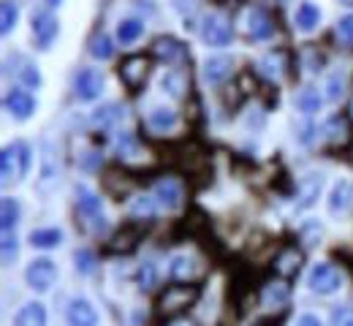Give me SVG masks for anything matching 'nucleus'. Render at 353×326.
<instances>
[{
  "label": "nucleus",
  "mask_w": 353,
  "mask_h": 326,
  "mask_svg": "<svg viewBox=\"0 0 353 326\" xmlns=\"http://www.w3.org/2000/svg\"><path fill=\"white\" fill-rule=\"evenodd\" d=\"M0 172H3V183L22 180L30 172V147L25 141L8 144L0 155Z\"/></svg>",
  "instance_id": "f257e3e1"
},
{
  "label": "nucleus",
  "mask_w": 353,
  "mask_h": 326,
  "mask_svg": "<svg viewBox=\"0 0 353 326\" xmlns=\"http://www.w3.org/2000/svg\"><path fill=\"white\" fill-rule=\"evenodd\" d=\"M196 296H199V285H193V283H188V285H169L161 294V299H158V310L166 313V316H176L185 307H190L196 302Z\"/></svg>",
  "instance_id": "f03ea898"
},
{
  "label": "nucleus",
  "mask_w": 353,
  "mask_h": 326,
  "mask_svg": "<svg viewBox=\"0 0 353 326\" xmlns=\"http://www.w3.org/2000/svg\"><path fill=\"white\" fill-rule=\"evenodd\" d=\"M147 74H150V57H144V54H133L128 60H123V65H120V79L131 93H136L147 82Z\"/></svg>",
  "instance_id": "7ed1b4c3"
},
{
  "label": "nucleus",
  "mask_w": 353,
  "mask_h": 326,
  "mask_svg": "<svg viewBox=\"0 0 353 326\" xmlns=\"http://www.w3.org/2000/svg\"><path fill=\"white\" fill-rule=\"evenodd\" d=\"M310 288L321 296L334 294L337 288H343V275L332 264H315L312 272H310Z\"/></svg>",
  "instance_id": "20e7f679"
},
{
  "label": "nucleus",
  "mask_w": 353,
  "mask_h": 326,
  "mask_svg": "<svg viewBox=\"0 0 353 326\" xmlns=\"http://www.w3.org/2000/svg\"><path fill=\"white\" fill-rule=\"evenodd\" d=\"M231 25H228V19L221 17V14H210L207 19H204V28H201V39L210 44V47H225L228 41H231Z\"/></svg>",
  "instance_id": "39448f33"
},
{
  "label": "nucleus",
  "mask_w": 353,
  "mask_h": 326,
  "mask_svg": "<svg viewBox=\"0 0 353 326\" xmlns=\"http://www.w3.org/2000/svg\"><path fill=\"white\" fill-rule=\"evenodd\" d=\"M25 278L30 283V288H36V291H49V288L54 285V280H57V267H54L49 258H36V261L28 267Z\"/></svg>",
  "instance_id": "423d86ee"
},
{
  "label": "nucleus",
  "mask_w": 353,
  "mask_h": 326,
  "mask_svg": "<svg viewBox=\"0 0 353 326\" xmlns=\"http://www.w3.org/2000/svg\"><path fill=\"white\" fill-rule=\"evenodd\" d=\"M74 90L82 101H95L103 90V74L98 68H82L74 79Z\"/></svg>",
  "instance_id": "0eeeda50"
},
{
  "label": "nucleus",
  "mask_w": 353,
  "mask_h": 326,
  "mask_svg": "<svg viewBox=\"0 0 353 326\" xmlns=\"http://www.w3.org/2000/svg\"><path fill=\"white\" fill-rule=\"evenodd\" d=\"M152 54L169 65H176V63H185L188 60V49L182 41H176L172 36H161L155 44H152Z\"/></svg>",
  "instance_id": "6e6552de"
},
{
  "label": "nucleus",
  "mask_w": 353,
  "mask_h": 326,
  "mask_svg": "<svg viewBox=\"0 0 353 326\" xmlns=\"http://www.w3.org/2000/svg\"><path fill=\"white\" fill-rule=\"evenodd\" d=\"M57 19L49 14V11H39L36 17H33V36H36V44L39 49H49L52 47V41L57 39Z\"/></svg>",
  "instance_id": "1a4fd4ad"
},
{
  "label": "nucleus",
  "mask_w": 353,
  "mask_h": 326,
  "mask_svg": "<svg viewBox=\"0 0 353 326\" xmlns=\"http://www.w3.org/2000/svg\"><path fill=\"white\" fill-rule=\"evenodd\" d=\"M6 109H8V114L11 117H17V120H28L30 114H33V109H36V101H33V95L28 93V90H11V93L6 95Z\"/></svg>",
  "instance_id": "9d476101"
},
{
  "label": "nucleus",
  "mask_w": 353,
  "mask_h": 326,
  "mask_svg": "<svg viewBox=\"0 0 353 326\" xmlns=\"http://www.w3.org/2000/svg\"><path fill=\"white\" fill-rule=\"evenodd\" d=\"M77 212L82 221H103L101 218V198L90 187H77Z\"/></svg>",
  "instance_id": "9b49d317"
},
{
  "label": "nucleus",
  "mask_w": 353,
  "mask_h": 326,
  "mask_svg": "<svg viewBox=\"0 0 353 326\" xmlns=\"http://www.w3.org/2000/svg\"><path fill=\"white\" fill-rule=\"evenodd\" d=\"M248 25H250L248 33H250L253 41H264V39H269L274 33V19H272V14L264 11V8H253Z\"/></svg>",
  "instance_id": "f8f14e48"
},
{
  "label": "nucleus",
  "mask_w": 353,
  "mask_h": 326,
  "mask_svg": "<svg viewBox=\"0 0 353 326\" xmlns=\"http://www.w3.org/2000/svg\"><path fill=\"white\" fill-rule=\"evenodd\" d=\"M299 267H302V253H299L296 247H283V250L277 253V258H274V272L283 275V278L296 275Z\"/></svg>",
  "instance_id": "ddd939ff"
},
{
  "label": "nucleus",
  "mask_w": 353,
  "mask_h": 326,
  "mask_svg": "<svg viewBox=\"0 0 353 326\" xmlns=\"http://www.w3.org/2000/svg\"><path fill=\"white\" fill-rule=\"evenodd\" d=\"M353 204V185L348 180H340L337 185L332 187V193H329V212H345L348 207Z\"/></svg>",
  "instance_id": "4468645a"
},
{
  "label": "nucleus",
  "mask_w": 353,
  "mask_h": 326,
  "mask_svg": "<svg viewBox=\"0 0 353 326\" xmlns=\"http://www.w3.org/2000/svg\"><path fill=\"white\" fill-rule=\"evenodd\" d=\"M68 324L71 326H95L98 324V313L92 310L90 302L77 299V302H71V307H68Z\"/></svg>",
  "instance_id": "2eb2a0df"
},
{
  "label": "nucleus",
  "mask_w": 353,
  "mask_h": 326,
  "mask_svg": "<svg viewBox=\"0 0 353 326\" xmlns=\"http://www.w3.org/2000/svg\"><path fill=\"white\" fill-rule=\"evenodd\" d=\"M139 239H141V229H139L136 223H125L123 232L112 239L109 250H114V253H131L133 247L139 245Z\"/></svg>",
  "instance_id": "dca6fc26"
},
{
  "label": "nucleus",
  "mask_w": 353,
  "mask_h": 326,
  "mask_svg": "<svg viewBox=\"0 0 353 326\" xmlns=\"http://www.w3.org/2000/svg\"><path fill=\"white\" fill-rule=\"evenodd\" d=\"M14 326H46V310L39 302H28L17 316H14Z\"/></svg>",
  "instance_id": "f3484780"
},
{
  "label": "nucleus",
  "mask_w": 353,
  "mask_h": 326,
  "mask_svg": "<svg viewBox=\"0 0 353 326\" xmlns=\"http://www.w3.org/2000/svg\"><path fill=\"white\" fill-rule=\"evenodd\" d=\"M155 198L163 204V207H169V210H174L182 204V187L176 180H161L158 185H155Z\"/></svg>",
  "instance_id": "a211bd4d"
},
{
  "label": "nucleus",
  "mask_w": 353,
  "mask_h": 326,
  "mask_svg": "<svg viewBox=\"0 0 353 326\" xmlns=\"http://www.w3.org/2000/svg\"><path fill=\"white\" fill-rule=\"evenodd\" d=\"M294 22H296V28H299L302 33L315 30L318 22H321V8H318L315 3H302V6L296 8V14H294Z\"/></svg>",
  "instance_id": "6ab92c4d"
},
{
  "label": "nucleus",
  "mask_w": 353,
  "mask_h": 326,
  "mask_svg": "<svg viewBox=\"0 0 353 326\" xmlns=\"http://www.w3.org/2000/svg\"><path fill=\"white\" fill-rule=\"evenodd\" d=\"M169 272H172V278L174 280H185V283H190V280H196L199 275H201V267H196V261H193V258H188V256H174V258H172Z\"/></svg>",
  "instance_id": "aec40b11"
},
{
  "label": "nucleus",
  "mask_w": 353,
  "mask_h": 326,
  "mask_svg": "<svg viewBox=\"0 0 353 326\" xmlns=\"http://www.w3.org/2000/svg\"><path fill=\"white\" fill-rule=\"evenodd\" d=\"M228 74H231V57L218 54V57H210V60L204 63V77H207V82H212V85L223 82Z\"/></svg>",
  "instance_id": "412c9836"
},
{
  "label": "nucleus",
  "mask_w": 353,
  "mask_h": 326,
  "mask_svg": "<svg viewBox=\"0 0 353 326\" xmlns=\"http://www.w3.org/2000/svg\"><path fill=\"white\" fill-rule=\"evenodd\" d=\"M120 120H123L120 103H106V106H101L98 112H92V125H95V128H112V125H117Z\"/></svg>",
  "instance_id": "4be33fe9"
},
{
  "label": "nucleus",
  "mask_w": 353,
  "mask_h": 326,
  "mask_svg": "<svg viewBox=\"0 0 353 326\" xmlns=\"http://www.w3.org/2000/svg\"><path fill=\"white\" fill-rule=\"evenodd\" d=\"M63 242V232L60 229H36L30 234V245L33 247H41V250H49V247H57Z\"/></svg>",
  "instance_id": "5701e85b"
},
{
  "label": "nucleus",
  "mask_w": 353,
  "mask_h": 326,
  "mask_svg": "<svg viewBox=\"0 0 353 326\" xmlns=\"http://www.w3.org/2000/svg\"><path fill=\"white\" fill-rule=\"evenodd\" d=\"M283 60H285V52H269L266 57H261V63H259V68L264 71L269 79H280L283 77Z\"/></svg>",
  "instance_id": "b1692460"
},
{
  "label": "nucleus",
  "mask_w": 353,
  "mask_h": 326,
  "mask_svg": "<svg viewBox=\"0 0 353 326\" xmlns=\"http://www.w3.org/2000/svg\"><path fill=\"white\" fill-rule=\"evenodd\" d=\"M144 33V22L141 19H123L120 22V28H117V39H120V44H133V41H139V36Z\"/></svg>",
  "instance_id": "393cba45"
},
{
  "label": "nucleus",
  "mask_w": 353,
  "mask_h": 326,
  "mask_svg": "<svg viewBox=\"0 0 353 326\" xmlns=\"http://www.w3.org/2000/svg\"><path fill=\"white\" fill-rule=\"evenodd\" d=\"M19 221V204L14 198H3L0 201V229L3 232H11Z\"/></svg>",
  "instance_id": "a878e982"
},
{
  "label": "nucleus",
  "mask_w": 353,
  "mask_h": 326,
  "mask_svg": "<svg viewBox=\"0 0 353 326\" xmlns=\"http://www.w3.org/2000/svg\"><path fill=\"white\" fill-rule=\"evenodd\" d=\"M285 302H288V285L285 283H269L264 291L266 307H285Z\"/></svg>",
  "instance_id": "bb28decb"
},
{
  "label": "nucleus",
  "mask_w": 353,
  "mask_h": 326,
  "mask_svg": "<svg viewBox=\"0 0 353 326\" xmlns=\"http://www.w3.org/2000/svg\"><path fill=\"white\" fill-rule=\"evenodd\" d=\"M321 183H323V180H321L318 174H310V177L302 180V185H299V190H302V193H299V198H302V201H299V210H305V207H310V204L315 201V196H318V190H321Z\"/></svg>",
  "instance_id": "cd10ccee"
},
{
  "label": "nucleus",
  "mask_w": 353,
  "mask_h": 326,
  "mask_svg": "<svg viewBox=\"0 0 353 326\" xmlns=\"http://www.w3.org/2000/svg\"><path fill=\"white\" fill-rule=\"evenodd\" d=\"M17 19H19L17 3L14 0H3V6H0V30H3V36L17 28Z\"/></svg>",
  "instance_id": "c85d7f7f"
},
{
  "label": "nucleus",
  "mask_w": 353,
  "mask_h": 326,
  "mask_svg": "<svg viewBox=\"0 0 353 326\" xmlns=\"http://www.w3.org/2000/svg\"><path fill=\"white\" fill-rule=\"evenodd\" d=\"M112 39L106 36V33H92V39H90V54L92 57H98V60H109L112 57Z\"/></svg>",
  "instance_id": "c756f323"
},
{
  "label": "nucleus",
  "mask_w": 353,
  "mask_h": 326,
  "mask_svg": "<svg viewBox=\"0 0 353 326\" xmlns=\"http://www.w3.org/2000/svg\"><path fill=\"white\" fill-rule=\"evenodd\" d=\"M321 95L318 90H312V88H305V90H299L296 93V106H299V112H305V114H312V112H318L321 109Z\"/></svg>",
  "instance_id": "7c9ffc66"
},
{
  "label": "nucleus",
  "mask_w": 353,
  "mask_h": 326,
  "mask_svg": "<svg viewBox=\"0 0 353 326\" xmlns=\"http://www.w3.org/2000/svg\"><path fill=\"white\" fill-rule=\"evenodd\" d=\"M176 123V114L172 109H163V106H158V109H152L150 112V125L155 128V131H166V128H174Z\"/></svg>",
  "instance_id": "2f4dec72"
},
{
  "label": "nucleus",
  "mask_w": 353,
  "mask_h": 326,
  "mask_svg": "<svg viewBox=\"0 0 353 326\" xmlns=\"http://www.w3.org/2000/svg\"><path fill=\"white\" fill-rule=\"evenodd\" d=\"M163 90H169V95H174V98H182V90H185V77L179 74V71H169L166 77H163Z\"/></svg>",
  "instance_id": "473e14b6"
},
{
  "label": "nucleus",
  "mask_w": 353,
  "mask_h": 326,
  "mask_svg": "<svg viewBox=\"0 0 353 326\" xmlns=\"http://www.w3.org/2000/svg\"><path fill=\"white\" fill-rule=\"evenodd\" d=\"M0 247H3V264L6 267H11L14 264V258H17V236L11 232H3V242H0Z\"/></svg>",
  "instance_id": "72a5a7b5"
},
{
  "label": "nucleus",
  "mask_w": 353,
  "mask_h": 326,
  "mask_svg": "<svg viewBox=\"0 0 353 326\" xmlns=\"http://www.w3.org/2000/svg\"><path fill=\"white\" fill-rule=\"evenodd\" d=\"M155 280H158V269H155V264H144L141 269H139V285L144 288V291H150L152 285H155Z\"/></svg>",
  "instance_id": "f704fd0d"
},
{
  "label": "nucleus",
  "mask_w": 353,
  "mask_h": 326,
  "mask_svg": "<svg viewBox=\"0 0 353 326\" xmlns=\"http://www.w3.org/2000/svg\"><path fill=\"white\" fill-rule=\"evenodd\" d=\"M337 39H340L343 44H353V14L343 17V19L337 22Z\"/></svg>",
  "instance_id": "c9c22d12"
},
{
  "label": "nucleus",
  "mask_w": 353,
  "mask_h": 326,
  "mask_svg": "<svg viewBox=\"0 0 353 326\" xmlns=\"http://www.w3.org/2000/svg\"><path fill=\"white\" fill-rule=\"evenodd\" d=\"M302 60H305V68L307 71H321V65H323V54H318L315 49H305L302 52Z\"/></svg>",
  "instance_id": "e433bc0d"
},
{
  "label": "nucleus",
  "mask_w": 353,
  "mask_h": 326,
  "mask_svg": "<svg viewBox=\"0 0 353 326\" xmlns=\"http://www.w3.org/2000/svg\"><path fill=\"white\" fill-rule=\"evenodd\" d=\"M332 324L334 326H353V307H337L332 313Z\"/></svg>",
  "instance_id": "4c0bfd02"
},
{
  "label": "nucleus",
  "mask_w": 353,
  "mask_h": 326,
  "mask_svg": "<svg viewBox=\"0 0 353 326\" xmlns=\"http://www.w3.org/2000/svg\"><path fill=\"white\" fill-rule=\"evenodd\" d=\"M343 88H345V82H343V74H334V77L329 79V85H326V90H329V98H332V101H337V98L343 95Z\"/></svg>",
  "instance_id": "58836bf2"
},
{
  "label": "nucleus",
  "mask_w": 353,
  "mask_h": 326,
  "mask_svg": "<svg viewBox=\"0 0 353 326\" xmlns=\"http://www.w3.org/2000/svg\"><path fill=\"white\" fill-rule=\"evenodd\" d=\"M19 77H22V82L30 85V88H39V85H41V77H39V71H36L33 65H25V68L19 71Z\"/></svg>",
  "instance_id": "ea45409f"
},
{
  "label": "nucleus",
  "mask_w": 353,
  "mask_h": 326,
  "mask_svg": "<svg viewBox=\"0 0 353 326\" xmlns=\"http://www.w3.org/2000/svg\"><path fill=\"white\" fill-rule=\"evenodd\" d=\"M92 267H95V258H92V253H88V250L77 253V269H82V272H92Z\"/></svg>",
  "instance_id": "a19ab883"
},
{
  "label": "nucleus",
  "mask_w": 353,
  "mask_h": 326,
  "mask_svg": "<svg viewBox=\"0 0 353 326\" xmlns=\"http://www.w3.org/2000/svg\"><path fill=\"white\" fill-rule=\"evenodd\" d=\"M101 166V152H88L85 158H82V169H88V172H92V169H98Z\"/></svg>",
  "instance_id": "79ce46f5"
},
{
  "label": "nucleus",
  "mask_w": 353,
  "mask_h": 326,
  "mask_svg": "<svg viewBox=\"0 0 353 326\" xmlns=\"http://www.w3.org/2000/svg\"><path fill=\"white\" fill-rule=\"evenodd\" d=\"M296 326H323L315 316H302L299 321H296Z\"/></svg>",
  "instance_id": "37998d69"
},
{
  "label": "nucleus",
  "mask_w": 353,
  "mask_h": 326,
  "mask_svg": "<svg viewBox=\"0 0 353 326\" xmlns=\"http://www.w3.org/2000/svg\"><path fill=\"white\" fill-rule=\"evenodd\" d=\"M46 3H49V6H60V0H46Z\"/></svg>",
  "instance_id": "c03bdc74"
},
{
  "label": "nucleus",
  "mask_w": 353,
  "mask_h": 326,
  "mask_svg": "<svg viewBox=\"0 0 353 326\" xmlns=\"http://www.w3.org/2000/svg\"><path fill=\"white\" fill-rule=\"evenodd\" d=\"M343 3H351V6H353V0H343Z\"/></svg>",
  "instance_id": "a18cd8bd"
},
{
  "label": "nucleus",
  "mask_w": 353,
  "mask_h": 326,
  "mask_svg": "<svg viewBox=\"0 0 353 326\" xmlns=\"http://www.w3.org/2000/svg\"><path fill=\"white\" fill-rule=\"evenodd\" d=\"M351 112H353V103H351Z\"/></svg>",
  "instance_id": "49530a36"
}]
</instances>
